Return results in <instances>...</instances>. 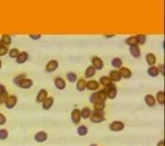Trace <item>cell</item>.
<instances>
[{
  "label": "cell",
  "mask_w": 165,
  "mask_h": 146,
  "mask_svg": "<svg viewBox=\"0 0 165 146\" xmlns=\"http://www.w3.org/2000/svg\"><path fill=\"white\" fill-rule=\"evenodd\" d=\"M106 91V96H108L109 98L111 99H114L116 98V95H117V90H116V87H115V85L114 84H111L109 85V86L105 87V89H104Z\"/></svg>",
  "instance_id": "cell-1"
},
{
  "label": "cell",
  "mask_w": 165,
  "mask_h": 146,
  "mask_svg": "<svg viewBox=\"0 0 165 146\" xmlns=\"http://www.w3.org/2000/svg\"><path fill=\"white\" fill-rule=\"evenodd\" d=\"M90 120L93 123H101L105 121L106 118L104 116V111H95L94 114H91Z\"/></svg>",
  "instance_id": "cell-2"
},
{
  "label": "cell",
  "mask_w": 165,
  "mask_h": 146,
  "mask_svg": "<svg viewBox=\"0 0 165 146\" xmlns=\"http://www.w3.org/2000/svg\"><path fill=\"white\" fill-rule=\"evenodd\" d=\"M92 66L96 70H102L104 67V61L99 57H94L92 58Z\"/></svg>",
  "instance_id": "cell-3"
},
{
  "label": "cell",
  "mask_w": 165,
  "mask_h": 146,
  "mask_svg": "<svg viewBox=\"0 0 165 146\" xmlns=\"http://www.w3.org/2000/svg\"><path fill=\"white\" fill-rule=\"evenodd\" d=\"M59 66V61L56 60H51L50 61H48V63L46 64L45 69L47 72H54L55 70L58 68Z\"/></svg>",
  "instance_id": "cell-4"
},
{
  "label": "cell",
  "mask_w": 165,
  "mask_h": 146,
  "mask_svg": "<svg viewBox=\"0 0 165 146\" xmlns=\"http://www.w3.org/2000/svg\"><path fill=\"white\" fill-rule=\"evenodd\" d=\"M109 128L112 131H120L124 128V124L121 121H114L109 125Z\"/></svg>",
  "instance_id": "cell-5"
},
{
  "label": "cell",
  "mask_w": 165,
  "mask_h": 146,
  "mask_svg": "<svg viewBox=\"0 0 165 146\" xmlns=\"http://www.w3.org/2000/svg\"><path fill=\"white\" fill-rule=\"evenodd\" d=\"M17 100H18V98H17L16 95H10V96H8L6 102H5V105H6V107L8 109H12V108L16 106Z\"/></svg>",
  "instance_id": "cell-6"
},
{
  "label": "cell",
  "mask_w": 165,
  "mask_h": 146,
  "mask_svg": "<svg viewBox=\"0 0 165 146\" xmlns=\"http://www.w3.org/2000/svg\"><path fill=\"white\" fill-rule=\"evenodd\" d=\"M32 85H33L32 80H30V79H28V78H24L20 82L19 87H21L22 89H30V88L32 87Z\"/></svg>",
  "instance_id": "cell-7"
},
{
  "label": "cell",
  "mask_w": 165,
  "mask_h": 146,
  "mask_svg": "<svg viewBox=\"0 0 165 146\" xmlns=\"http://www.w3.org/2000/svg\"><path fill=\"white\" fill-rule=\"evenodd\" d=\"M129 51H130V54L133 58H139L141 57V50L139 48L138 45L136 46H130L129 47Z\"/></svg>",
  "instance_id": "cell-8"
},
{
  "label": "cell",
  "mask_w": 165,
  "mask_h": 146,
  "mask_svg": "<svg viewBox=\"0 0 165 146\" xmlns=\"http://www.w3.org/2000/svg\"><path fill=\"white\" fill-rule=\"evenodd\" d=\"M28 60V53L25 52V51H23V52L20 53L19 57L16 58V61L18 64H23V63H25Z\"/></svg>",
  "instance_id": "cell-9"
},
{
  "label": "cell",
  "mask_w": 165,
  "mask_h": 146,
  "mask_svg": "<svg viewBox=\"0 0 165 146\" xmlns=\"http://www.w3.org/2000/svg\"><path fill=\"white\" fill-rule=\"evenodd\" d=\"M47 95H48V93L46 90H44V89L40 90L38 92V93H37V95H36V101L39 102V103L40 102H43L46 98H48Z\"/></svg>",
  "instance_id": "cell-10"
},
{
  "label": "cell",
  "mask_w": 165,
  "mask_h": 146,
  "mask_svg": "<svg viewBox=\"0 0 165 146\" xmlns=\"http://www.w3.org/2000/svg\"><path fill=\"white\" fill-rule=\"evenodd\" d=\"M119 73L121 75V77L124 78V79H129V78H131V76H132L131 70H130L129 68H127V67L121 66L120 70H119Z\"/></svg>",
  "instance_id": "cell-11"
},
{
  "label": "cell",
  "mask_w": 165,
  "mask_h": 146,
  "mask_svg": "<svg viewBox=\"0 0 165 146\" xmlns=\"http://www.w3.org/2000/svg\"><path fill=\"white\" fill-rule=\"evenodd\" d=\"M100 87V84L98 83L96 80H90L88 82H86V88L89 90V91H96L99 89Z\"/></svg>",
  "instance_id": "cell-12"
},
{
  "label": "cell",
  "mask_w": 165,
  "mask_h": 146,
  "mask_svg": "<svg viewBox=\"0 0 165 146\" xmlns=\"http://www.w3.org/2000/svg\"><path fill=\"white\" fill-rule=\"evenodd\" d=\"M48 137V134L45 133V131H38L35 135H34V139L36 140L37 142H44L46 141Z\"/></svg>",
  "instance_id": "cell-13"
},
{
  "label": "cell",
  "mask_w": 165,
  "mask_h": 146,
  "mask_svg": "<svg viewBox=\"0 0 165 146\" xmlns=\"http://www.w3.org/2000/svg\"><path fill=\"white\" fill-rule=\"evenodd\" d=\"M80 119H81L80 110H78V109L72 110V112H71V120H72V122H73L74 124H79Z\"/></svg>",
  "instance_id": "cell-14"
},
{
  "label": "cell",
  "mask_w": 165,
  "mask_h": 146,
  "mask_svg": "<svg viewBox=\"0 0 165 146\" xmlns=\"http://www.w3.org/2000/svg\"><path fill=\"white\" fill-rule=\"evenodd\" d=\"M54 83H55V86H56V88L58 90H63L66 88V82L63 78H61V77L55 78Z\"/></svg>",
  "instance_id": "cell-15"
},
{
  "label": "cell",
  "mask_w": 165,
  "mask_h": 146,
  "mask_svg": "<svg viewBox=\"0 0 165 146\" xmlns=\"http://www.w3.org/2000/svg\"><path fill=\"white\" fill-rule=\"evenodd\" d=\"M109 79L111 80V82H119L121 80V75L119 71H116V70H112L109 73Z\"/></svg>",
  "instance_id": "cell-16"
},
{
  "label": "cell",
  "mask_w": 165,
  "mask_h": 146,
  "mask_svg": "<svg viewBox=\"0 0 165 146\" xmlns=\"http://www.w3.org/2000/svg\"><path fill=\"white\" fill-rule=\"evenodd\" d=\"M146 60L149 66H153L156 62V57L152 53H149V54H147L146 55Z\"/></svg>",
  "instance_id": "cell-17"
},
{
  "label": "cell",
  "mask_w": 165,
  "mask_h": 146,
  "mask_svg": "<svg viewBox=\"0 0 165 146\" xmlns=\"http://www.w3.org/2000/svg\"><path fill=\"white\" fill-rule=\"evenodd\" d=\"M53 103H54V98H51V96H50V98H47L44 101L42 102L43 109H45V110L50 109V108L52 107V105H53Z\"/></svg>",
  "instance_id": "cell-18"
},
{
  "label": "cell",
  "mask_w": 165,
  "mask_h": 146,
  "mask_svg": "<svg viewBox=\"0 0 165 146\" xmlns=\"http://www.w3.org/2000/svg\"><path fill=\"white\" fill-rule=\"evenodd\" d=\"M145 102H146L147 105H149V107H152L155 105V98H153L152 95H147L145 96Z\"/></svg>",
  "instance_id": "cell-19"
},
{
  "label": "cell",
  "mask_w": 165,
  "mask_h": 146,
  "mask_svg": "<svg viewBox=\"0 0 165 146\" xmlns=\"http://www.w3.org/2000/svg\"><path fill=\"white\" fill-rule=\"evenodd\" d=\"M147 74L149 76H152V77H156V76H158L159 74V71H158V67L156 66H149V68H147Z\"/></svg>",
  "instance_id": "cell-20"
},
{
  "label": "cell",
  "mask_w": 165,
  "mask_h": 146,
  "mask_svg": "<svg viewBox=\"0 0 165 146\" xmlns=\"http://www.w3.org/2000/svg\"><path fill=\"white\" fill-rule=\"evenodd\" d=\"M1 41L4 46H9L11 45V43H12V37H11L9 34H2Z\"/></svg>",
  "instance_id": "cell-21"
},
{
  "label": "cell",
  "mask_w": 165,
  "mask_h": 146,
  "mask_svg": "<svg viewBox=\"0 0 165 146\" xmlns=\"http://www.w3.org/2000/svg\"><path fill=\"white\" fill-rule=\"evenodd\" d=\"M96 71H97V70L95 69L92 65L88 66L87 68H86V70H85V77H86V78H91V77H93V76L96 74Z\"/></svg>",
  "instance_id": "cell-22"
},
{
  "label": "cell",
  "mask_w": 165,
  "mask_h": 146,
  "mask_svg": "<svg viewBox=\"0 0 165 146\" xmlns=\"http://www.w3.org/2000/svg\"><path fill=\"white\" fill-rule=\"evenodd\" d=\"M91 114H92V112H91L90 108H88V107H84L82 110L80 111L81 118H83V119H88V118H90Z\"/></svg>",
  "instance_id": "cell-23"
},
{
  "label": "cell",
  "mask_w": 165,
  "mask_h": 146,
  "mask_svg": "<svg viewBox=\"0 0 165 146\" xmlns=\"http://www.w3.org/2000/svg\"><path fill=\"white\" fill-rule=\"evenodd\" d=\"M76 89L79 91V92H83L86 89V81L84 79H79L76 83Z\"/></svg>",
  "instance_id": "cell-24"
},
{
  "label": "cell",
  "mask_w": 165,
  "mask_h": 146,
  "mask_svg": "<svg viewBox=\"0 0 165 146\" xmlns=\"http://www.w3.org/2000/svg\"><path fill=\"white\" fill-rule=\"evenodd\" d=\"M111 65L114 67V68H120L122 66V60L119 58H114L111 60Z\"/></svg>",
  "instance_id": "cell-25"
},
{
  "label": "cell",
  "mask_w": 165,
  "mask_h": 146,
  "mask_svg": "<svg viewBox=\"0 0 165 146\" xmlns=\"http://www.w3.org/2000/svg\"><path fill=\"white\" fill-rule=\"evenodd\" d=\"M112 83L111 80L109 79V77H108V76H102V77L100 78V83L101 85H103L104 87H106L109 86V85H111Z\"/></svg>",
  "instance_id": "cell-26"
},
{
  "label": "cell",
  "mask_w": 165,
  "mask_h": 146,
  "mask_svg": "<svg viewBox=\"0 0 165 146\" xmlns=\"http://www.w3.org/2000/svg\"><path fill=\"white\" fill-rule=\"evenodd\" d=\"M125 44H127L129 47L130 46H136L137 44V39H136V36H130L125 39Z\"/></svg>",
  "instance_id": "cell-27"
},
{
  "label": "cell",
  "mask_w": 165,
  "mask_h": 146,
  "mask_svg": "<svg viewBox=\"0 0 165 146\" xmlns=\"http://www.w3.org/2000/svg\"><path fill=\"white\" fill-rule=\"evenodd\" d=\"M77 133L79 134L80 136H84V135H86V134L88 133V128H87V127H86V126H79V127H78V128H77Z\"/></svg>",
  "instance_id": "cell-28"
},
{
  "label": "cell",
  "mask_w": 165,
  "mask_h": 146,
  "mask_svg": "<svg viewBox=\"0 0 165 146\" xmlns=\"http://www.w3.org/2000/svg\"><path fill=\"white\" fill-rule=\"evenodd\" d=\"M136 39H137V44L144 45V44L147 42V35L138 34V35H136Z\"/></svg>",
  "instance_id": "cell-29"
},
{
  "label": "cell",
  "mask_w": 165,
  "mask_h": 146,
  "mask_svg": "<svg viewBox=\"0 0 165 146\" xmlns=\"http://www.w3.org/2000/svg\"><path fill=\"white\" fill-rule=\"evenodd\" d=\"M20 52L18 49L17 48H14V49H11L9 52H8V54H9V57L11 58H17L19 57V55H20Z\"/></svg>",
  "instance_id": "cell-30"
},
{
  "label": "cell",
  "mask_w": 165,
  "mask_h": 146,
  "mask_svg": "<svg viewBox=\"0 0 165 146\" xmlns=\"http://www.w3.org/2000/svg\"><path fill=\"white\" fill-rule=\"evenodd\" d=\"M156 100L160 105H164V92L161 91V92H158L157 95H156Z\"/></svg>",
  "instance_id": "cell-31"
},
{
  "label": "cell",
  "mask_w": 165,
  "mask_h": 146,
  "mask_svg": "<svg viewBox=\"0 0 165 146\" xmlns=\"http://www.w3.org/2000/svg\"><path fill=\"white\" fill-rule=\"evenodd\" d=\"M105 107H106V103L103 101H98L97 103L94 104L95 111H103Z\"/></svg>",
  "instance_id": "cell-32"
},
{
  "label": "cell",
  "mask_w": 165,
  "mask_h": 146,
  "mask_svg": "<svg viewBox=\"0 0 165 146\" xmlns=\"http://www.w3.org/2000/svg\"><path fill=\"white\" fill-rule=\"evenodd\" d=\"M98 98H99V100H100V101L105 102L106 99L108 98V96H106V91H105V90H101V91H99V93H98Z\"/></svg>",
  "instance_id": "cell-33"
},
{
  "label": "cell",
  "mask_w": 165,
  "mask_h": 146,
  "mask_svg": "<svg viewBox=\"0 0 165 146\" xmlns=\"http://www.w3.org/2000/svg\"><path fill=\"white\" fill-rule=\"evenodd\" d=\"M66 79H68L71 83H74V82H76V80H77V76L73 72H69L66 74Z\"/></svg>",
  "instance_id": "cell-34"
},
{
  "label": "cell",
  "mask_w": 165,
  "mask_h": 146,
  "mask_svg": "<svg viewBox=\"0 0 165 146\" xmlns=\"http://www.w3.org/2000/svg\"><path fill=\"white\" fill-rule=\"evenodd\" d=\"M8 96L9 95H8V93L6 91H4V92H2L0 93V104H3L4 102H6Z\"/></svg>",
  "instance_id": "cell-35"
},
{
  "label": "cell",
  "mask_w": 165,
  "mask_h": 146,
  "mask_svg": "<svg viewBox=\"0 0 165 146\" xmlns=\"http://www.w3.org/2000/svg\"><path fill=\"white\" fill-rule=\"evenodd\" d=\"M9 135V133H8V131L6 130H4V128H1L0 130V140H5Z\"/></svg>",
  "instance_id": "cell-36"
},
{
  "label": "cell",
  "mask_w": 165,
  "mask_h": 146,
  "mask_svg": "<svg viewBox=\"0 0 165 146\" xmlns=\"http://www.w3.org/2000/svg\"><path fill=\"white\" fill-rule=\"evenodd\" d=\"M99 100V98H98V93H93L92 95H90V102H92L93 104L97 103Z\"/></svg>",
  "instance_id": "cell-37"
},
{
  "label": "cell",
  "mask_w": 165,
  "mask_h": 146,
  "mask_svg": "<svg viewBox=\"0 0 165 146\" xmlns=\"http://www.w3.org/2000/svg\"><path fill=\"white\" fill-rule=\"evenodd\" d=\"M8 52H9V50H8V47L7 46H1L0 47V57H4V55H6L8 54Z\"/></svg>",
  "instance_id": "cell-38"
},
{
  "label": "cell",
  "mask_w": 165,
  "mask_h": 146,
  "mask_svg": "<svg viewBox=\"0 0 165 146\" xmlns=\"http://www.w3.org/2000/svg\"><path fill=\"white\" fill-rule=\"evenodd\" d=\"M25 77V74H21V75H18L17 77L14 79V83H15L17 86H19L20 82L22 81V79H24Z\"/></svg>",
  "instance_id": "cell-39"
},
{
  "label": "cell",
  "mask_w": 165,
  "mask_h": 146,
  "mask_svg": "<svg viewBox=\"0 0 165 146\" xmlns=\"http://www.w3.org/2000/svg\"><path fill=\"white\" fill-rule=\"evenodd\" d=\"M28 36H30V38H31L32 40H39L40 38H41V34H32V33H30Z\"/></svg>",
  "instance_id": "cell-40"
},
{
  "label": "cell",
  "mask_w": 165,
  "mask_h": 146,
  "mask_svg": "<svg viewBox=\"0 0 165 146\" xmlns=\"http://www.w3.org/2000/svg\"><path fill=\"white\" fill-rule=\"evenodd\" d=\"M5 123H6V117L2 113H0V125H4Z\"/></svg>",
  "instance_id": "cell-41"
},
{
  "label": "cell",
  "mask_w": 165,
  "mask_h": 146,
  "mask_svg": "<svg viewBox=\"0 0 165 146\" xmlns=\"http://www.w3.org/2000/svg\"><path fill=\"white\" fill-rule=\"evenodd\" d=\"M158 71L161 73L162 76L164 75V64H163V63H161L160 65H159V67H158Z\"/></svg>",
  "instance_id": "cell-42"
},
{
  "label": "cell",
  "mask_w": 165,
  "mask_h": 146,
  "mask_svg": "<svg viewBox=\"0 0 165 146\" xmlns=\"http://www.w3.org/2000/svg\"><path fill=\"white\" fill-rule=\"evenodd\" d=\"M4 91H6V88H5L4 85L0 84V93H1L2 92H4Z\"/></svg>",
  "instance_id": "cell-43"
},
{
  "label": "cell",
  "mask_w": 165,
  "mask_h": 146,
  "mask_svg": "<svg viewBox=\"0 0 165 146\" xmlns=\"http://www.w3.org/2000/svg\"><path fill=\"white\" fill-rule=\"evenodd\" d=\"M115 36V34H105V37L106 38H112V37H114Z\"/></svg>",
  "instance_id": "cell-44"
},
{
  "label": "cell",
  "mask_w": 165,
  "mask_h": 146,
  "mask_svg": "<svg viewBox=\"0 0 165 146\" xmlns=\"http://www.w3.org/2000/svg\"><path fill=\"white\" fill-rule=\"evenodd\" d=\"M157 146H164V140H161L160 142H158Z\"/></svg>",
  "instance_id": "cell-45"
},
{
  "label": "cell",
  "mask_w": 165,
  "mask_h": 146,
  "mask_svg": "<svg viewBox=\"0 0 165 146\" xmlns=\"http://www.w3.org/2000/svg\"><path fill=\"white\" fill-rule=\"evenodd\" d=\"M1 46H3V43H2V41H1V39H0V47Z\"/></svg>",
  "instance_id": "cell-46"
},
{
  "label": "cell",
  "mask_w": 165,
  "mask_h": 146,
  "mask_svg": "<svg viewBox=\"0 0 165 146\" xmlns=\"http://www.w3.org/2000/svg\"><path fill=\"white\" fill-rule=\"evenodd\" d=\"M1 66H2V61H1V60H0V68H1Z\"/></svg>",
  "instance_id": "cell-47"
},
{
  "label": "cell",
  "mask_w": 165,
  "mask_h": 146,
  "mask_svg": "<svg viewBox=\"0 0 165 146\" xmlns=\"http://www.w3.org/2000/svg\"><path fill=\"white\" fill-rule=\"evenodd\" d=\"M90 146H97L96 144H92V145H90Z\"/></svg>",
  "instance_id": "cell-48"
}]
</instances>
